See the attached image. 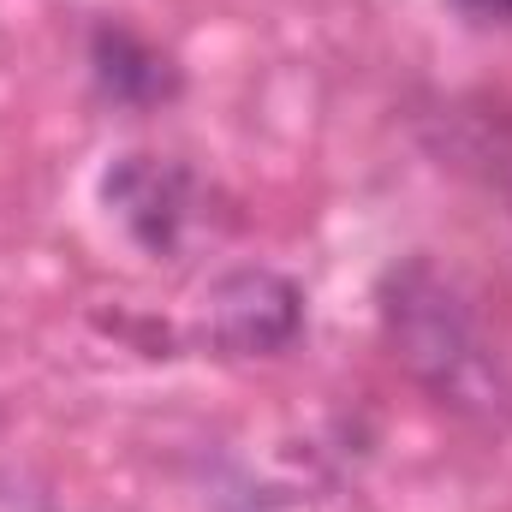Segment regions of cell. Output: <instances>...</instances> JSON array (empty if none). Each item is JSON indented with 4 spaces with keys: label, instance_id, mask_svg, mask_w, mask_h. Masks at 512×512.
Returning <instances> with one entry per match:
<instances>
[{
    "label": "cell",
    "instance_id": "1",
    "mask_svg": "<svg viewBox=\"0 0 512 512\" xmlns=\"http://www.w3.org/2000/svg\"><path fill=\"white\" fill-rule=\"evenodd\" d=\"M382 328L393 340V358L441 405L477 411V417L507 411L512 393L495 370V358H489V346H483V334L471 328L459 292L423 256L382 280Z\"/></svg>",
    "mask_w": 512,
    "mask_h": 512
},
{
    "label": "cell",
    "instance_id": "3",
    "mask_svg": "<svg viewBox=\"0 0 512 512\" xmlns=\"http://www.w3.org/2000/svg\"><path fill=\"white\" fill-rule=\"evenodd\" d=\"M185 173L161 155H120L108 173H102V203L126 221V233L143 251H173L179 245V227H185Z\"/></svg>",
    "mask_w": 512,
    "mask_h": 512
},
{
    "label": "cell",
    "instance_id": "5",
    "mask_svg": "<svg viewBox=\"0 0 512 512\" xmlns=\"http://www.w3.org/2000/svg\"><path fill=\"white\" fill-rule=\"evenodd\" d=\"M471 24H512V0H453Z\"/></svg>",
    "mask_w": 512,
    "mask_h": 512
},
{
    "label": "cell",
    "instance_id": "2",
    "mask_svg": "<svg viewBox=\"0 0 512 512\" xmlns=\"http://www.w3.org/2000/svg\"><path fill=\"white\" fill-rule=\"evenodd\" d=\"M209 340L233 358L286 352L304 334V292L274 268H233L209 286Z\"/></svg>",
    "mask_w": 512,
    "mask_h": 512
},
{
    "label": "cell",
    "instance_id": "4",
    "mask_svg": "<svg viewBox=\"0 0 512 512\" xmlns=\"http://www.w3.org/2000/svg\"><path fill=\"white\" fill-rule=\"evenodd\" d=\"M96 78L114 102H131V108H155L167 96H179V72L161 48H149L137 30L126 24H102L96 30Z\"/></svg>",
    "mask_w": 512,
    "mask_h": 512
}]
</instances>
